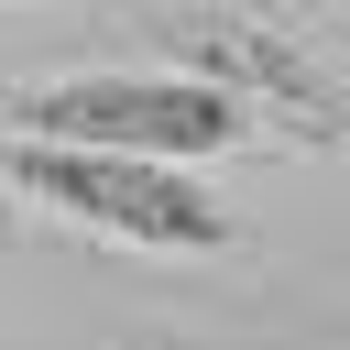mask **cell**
<instances>
[{
	"instance_id": "3957f363",
	"label": "cell",
	"mask_w": 350,
	"mask_h": 350,
	"mask_svg": "<svg viewBox=\"0 0 350 350\" xmlns=\"http://www.w3.org/2000/svg\"><path fill=\"white\" fill-rule=\"evenodd\" d=\"M175 44H186V66H197V77H219V88H273V98H295L317 131L339 120L328 77H317L306 55H284V44H262V33H230V22H208V33H175Z\"/></svg>"
},
{
	"instance_id": "6da1fadb",
	"label": "cell",
	"mask_w": 350,
	"mask_h": 350,
	"mask_svg": "<svg viewBox=\"0 0 350 350\" xmlns=\"http://www.w3.org/2000/svg\"><path fill=\"white\" fill-rule=\"evenodd\" d=\"M0 175H11L33 208H55V219H77V230H98V241H131V252H219V241H230V208H219L186 164H164V153H109V142L11 131Z\"/></svg>"
},
{
	"instance_id": "7a4b0ae2",
	"label": "cell",
	"mask_w": 350,
	"mask_h": 350,
	"mask_svg": "<svg viewBox=\"0 0 350 350\" xmlns=\"http://www.w3.org/2000/svg\"><path fill=\"white\" fill-rule=\"evenodd\" d=\"M22 131L208 164V153L252 142V109H241V88H219V77H197V66H120V77H55V88H33V98H22Z\"/></svg>"
}]
</instances>
